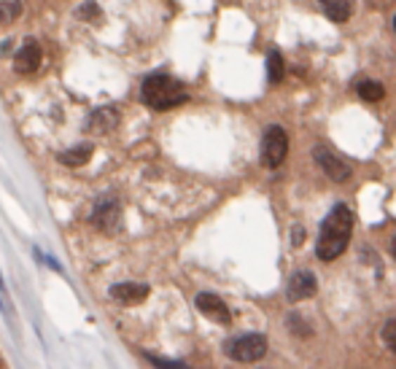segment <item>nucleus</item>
Masks as SVG:
<instances>
[{"label":"nucleus","instance_id":"nucleus-1","mask_svg":"<svg viewBox=\"0 0 396 369\" xmlns=\"http://www.w3.org/2000/svg\"><path fill=\"white\" fill-rule=\"evenodd\" d=\"M350 232H353V210L345 202H337L329 210V216L324 219L318 240H315V254L321 261H334L337 257H343L350 242Z\"/></svg>","mask_w":396,"mask_h":369},{"label":"nucleus","instance_id":"nucleus-2","mask_svg":"<svg viewBox=\"0 0 396 369\" xmlns=\"http://www.w3.org/2000/svg\"><path fill=\"white\" fill-rule=\"evenodd\" d=\"M140 100L154 108V111H170V108H178L181 103L189 100V92L181 81H176L167 73H154L143 81L140 86Z\"/></svg>","mask_w":396,"mask_h":369},{"label":"nucleus","instance_id":"nucleus-3","mask_svg":"<svg viewBox=\"0 0 396 369\" xmlns=\"http://www.w3.org/2000/svg\"><path fill=\"white\" fill-rule=\"evenodd\" d=\"M224 354L230 356L232 361H240V364H253L264 358L267 354V337L264 335H240V337H232L227 345H224Z\"/></svg>","mask_w":396,"mask_h":369},{"label":"nucleus","instance_id":"nucleus-4","mask_svg":"<svg viewBox=\"0 0 396 369\" xmlns=\"http://www.w3.org/2000/svg\"><path fill=\"white\" fill-rule=\"evenodd\" d=\"M286 154H289L286 129H283L281 124H270L262 135V164L264 167H270V170H275V167H281L283 164Z\"/></svg>","mask_w":396,"mask_h":369},{"label":"nucleus","instance_id":"nucleus-5","mask_svg":"<svg viewBox=\"0 0 396 369\" xmlns=\"http://www.w3.org/2000/svg\"><path fill=\"white\" fill-rule=\"evenodd\" d=\"M313 160L321 167V173L329 178V181H334V183H345L348 178H350V173H353L350 164L334 148H329V145H315Z\"/></svg>","mask_w":396,"mask_h":369},{"label":"nucleus","instance_id":"nucleus-6","mask_svg":"<svg viewBox=\"0 0 396 369\" xmlns=\"http://www.w3.org/2000/svg\"><path fill=\"white\" fill-rule=\"evenodd\" d=\"M194 305H197V310L205 318H211V321L218 323V326H230L232 323V313H230V307H227V302H224L221 297L211 294V291L197 294V297H194Z\"/></svg>","mask_w":396,"mask_h":369},{"label":"nucleus","instance_id":"nucleus-7","mask_svg":"<svg viewBox=\"0 0 396 369\" xmlns=\"http://www.w3.org/2000/svg\"><path fill=\"white\" fill-rule=\"evenodd\" d=\"M41 60H44V51H41V46H38V41H33V38H27L22 46H19V51L14 54V70L17 73H35L38 67H41Z\"/></svg>","mask_w":396,"mask_h":369},{"label":"nucleus","instance_id":"nucleus-8","mask_svg":"<svg viewBox=\"0 0 396 369\" xmlns=\"http://www.w3.org/2000/svg\"><path fill=\"white\" fill-rule=\"evenodd\" d=\"M315 291H318V280H315L313 273L308 270H299V273L291 275L289 286H286V297L291 302H302V299H310Z\"/></svg>","mask_w":396,"mask_h":369},{"label":"nucleus","instance_id":"nucleus-9","mask_svg":"<svg viewBox=\"0 0 396 369\" xmlns=\"http://www.w3.org/2000/svg\"><path fill=\"white\" fill-rule=\"evenodd\" d=\"M119 213H121V208H119V200L116 197H100L95 210H92V224L98 226V229H103V232H108L119 221Z\"/></svg>","mask_w":396,"mask_h":369},{"label":"nucleus","instance_id":"nucleus-10","mask_svg":"<svg viewBox=\"0 0 396 369\" xmlns=\"http://www.w3.org/2000/svg\"><path fill=\"white\" fill-rule=\"evenodd\" d=\"M108 297L119 305H138L149 297V286L146 283H116L108 289Z\"/></svg>","mask_w":396,"mask_h":369},{"label":"nucleus","instance_id":"nucleus-11","mask_svg":"<svg viewBox=\"0 0 396 369\" xmlns=\"http://www.w3.org/2000/svg\"><path fill=\"white\" fill-rule=\"evenodd\" d=\"M119 124V113L114 108H95L86 119V129L89 132H111Z\"/></svg>","mask_w":396,"mask_h":369},{"label":"nucleus","instance_id":"nucleus-12","mask_svg":"<svg viewBox=\"0 0 396 369\" xmlns=\"http://www.w3.org/2000/svg\"><path fill=\"white\" fill-rule=\"evenodd\" d=\"M318 6L334 25H343L353 14V0H318Z\"/></svg>","mask_w":396,"mask_h":369},{"label":"nucleus","instance_id":"nucleus-13","mask_svg":"<svg viewBox=\"0 0 396 369\" xmlns=\"http://www.w3.org/2000/svg\"><path fill=\"white\" fill-rule=\"evenodd\" d=\"M92 143H81V145H73V148H67V151H62L60 154V162L62 164H67V167H81V164H86L89 162V157H92Z\"/></svg>","mask_w":396,"mask_h":369},{"label":"nucleus","instance_id":"nucleus-14","mask_svg":"<svg viewBox=\"0 0 396 369\" xmlns=\"http://www.w3.org/2000/svg\"><path fill=\"white\" fill-rule=\"evenodd\" d=\"M356 92H359V97H362V100H367V103H380V100L385 97V86H383L380 81L367 79V81H362V84L356 86Z\"/></svg>","mask_w":396,"mask_h":369},{"label":"nucleus","instance_id":"nucleus-15","mask_svg":"<svg viewBox=\"0 0 396 369\" xmlns=\"http://www.w3.org/2000/svg\"><path fill=\"white\" fill-rule=\"evenodd\" d=\"M283 73H286V65H283L281 51L272 48V51L267 54V81H270V84H281Z\"/></svg>","mask_w":396,"mask_h":369},{"label":"nucleus","instance_id":"nucleus-16","mask_svg":"<svg viewBox=\"0 0 396 369\" xmlns=\"http://www.w3.org/2000/svg\"><path fill=\"white\" fill-rule=\"evenodd\" d=\"M22 14V0H0V27L11 25Z\"/></svg>","mask_w":396,"mask_h":369},{"label":"nucleus","instance_id":"nucleus-17","mask_svg":"<svg viewBox=\"0 0 396 369\" xmlns=\"http://www.w3.org/2000/svg\"><path fill=\"white\" fill-rule=\"evenodd\" d=\"M383 342H385V348L391 354H396V318L383 326Z\"/></svg>","mask_w":396,"mask_h":369},{"label":"nucleus","instance_id":"nucleus-18","mask_svg":"<svg viewBox=\"0 0 396 369\" xmlns=\"http://www.w3.org/2000/svg\"><path fill=\"white\" fill-rule=\"evenodd\" d=\"M79 16H81V19H86V22H100V19H103V16H100V8H98V3H95V0L84 3L81 8H79Z\"/></svg>","mask_w":396,"mask_h":369},{"label":"nucleus","instance_id":"nucleus-19","mask_svg":"<svg viewBox=\"0 0 396 369\" xmlns=\"http://www.w3.org/2000/svg\"><path fill=\"white\" fill-rule=\"evenodd\" d=\"M151 364H157V367H167V369H183L186 364L183 361H170V358H159V356H146Z\"/></svg>","mask_w":396,"mask_h":369},{"label":"nucleus","instance_id":"nucleus-20","mask_svg":"<svg viewBox=\"0 0 396 369\" xmlns=\"http://www.w3.org/2000/svg\"><path fill=\"white\" fill-rule=\"evenodd\" d=\"M302 235H305V232H302V229H294V245H299V242H302Z\"/></svg>","mask_w":396,"mask_h":369},{"label":"nucleus","instance_id":"nucleus-21","mask_svg":"<svg viewBox=\"0 0 396 369\" xmlns=\"http://www.w3.org/2000/svg\"><path fill=\"white\" fill-rule=\"evenodd\" d=\"M391 257L396 259V235H394V240H391Z\"/></svg>","mask_w":396,"mask_h":369},{"label":"nucleus","instance_id":"nucleus-22","mask_svg":"<svg viewBox=\"0 0 396 369\" xmlns=\"http://www.w3.org/2000/svg\"><path fill=\"white\" fill-rule=\"evenodd\" d=\"M394 32H396V16H394Z\"/></svg>","mask_w":396,"mask_h":369}]
</instances>
